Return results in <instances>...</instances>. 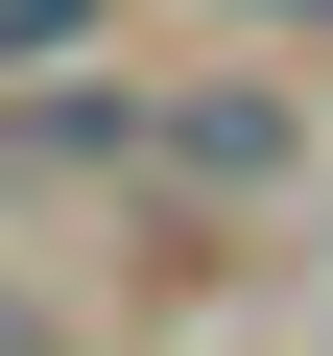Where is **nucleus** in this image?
<instances>
[{
  "mask_svg": "<svg viewBox=\"0 0 333 356\" xmlns=\"http://www.w3.org/2000/svg\"><path fill=\"white\" fill-rule=\"evenodd\" d=\"M166 166H215V191H262V166H286V95H191V119H166Z\"/></svg>",
  "mask_w": 333,
  "mask_h": 356,
  "instance_id": "nucleus-1",
  "label": "nucleus"
},
{
  "mask_svg": "<svg viewBox=\"0 0 333 356\" xmlns=\"http://www.w3.org/2000/svg\"><path fill=\"white\" fill-rule=\"evenodd\" d=\"M95 24H119V0H0V72H72Z\"/></svg>",
  "mask_w": 333,
  "mask_h": 356,
  "instance_id": "nucleus-2",
  "label": "nucleus"
},
{
  "mask_svg": "<svg viewBox=\"0 0 333 356\" xmlns=\"http://www.w3.org/2000/svg\"><path fill=\"white\" fill-rule=\"evenodd\" d=\"M262 24H333V0H262Z\"/></svg>",
  "mask_w": 333,
  "mask_h": 356,
  "instance_id": "nucleus-3",
  "label": "nucleus"
}]
</instances>
